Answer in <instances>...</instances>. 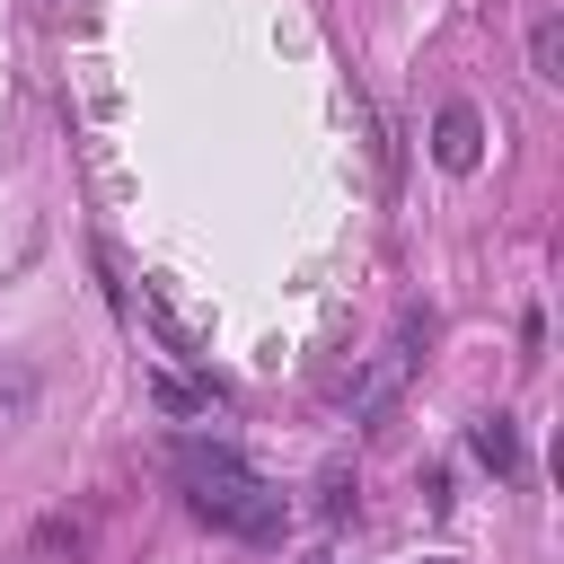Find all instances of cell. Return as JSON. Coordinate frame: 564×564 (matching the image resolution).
<instances>
[{"mask_svg": "<svg viewBox=\"0 0 564 564\" xmlns=\"http://www.w3.org/2000/svg\"><path fill=\"white\" fill-rule=\"evenodd\" d=\"M167 467H176L194 520H212L220 538H247V546H282V529H291V494L264 485L229 441H176Z\"/></svg>", "mask_w": 564, "mask_h": 564, "instance_id": "cell-1", "label": "cell"}, {"mask_svg": "<svg viewBox=\"0 0 564 564\" xmlns=\"http://www.w3.org/2000/svg\"><path fill=\"white\" fill-rule=\"evenodd\" d=\"M467 449H476L494 476H511V467H520V432H511V414H485V423L467 432Z\"/></svg>", "mask_w": 564, "mask_h": 564, "instance_id": "cell-4", "label": "cell"}, {"mask_svg": "<svg viewBox=\"0 0 564 564\" xmlns=\"http://www.w3.org/2000/svg\"><path fill=\"white\" fill-rule=\"evenodd\" d=\"M26 564H88V520L44 511V520H35V538H26Z\"/></svg>", "mask_w": 564, "mask_h": 564, "instance_id": "cell-3", "label": "cell"}, {"mask_svg": "<svg viewBox=\"0 0 564 564\" xmlns=\"http://www.w3.org/2000/svg\"><path fill=\"white\" fill-rule=\"evenodd\" d=\"M432 159H441L449 176H467V167L485 159V115H476V106H441V115H432Z\"/></svg>", "mask_w": 564, "mask_h": 564, "instance_id": "cell-2", "label": "cell"}, {"mask_svg": "<svg viewBox=\"0 0 564 564\" xmlns=\"http://www.w3.org/2000/svg\"><path fill=\"white\" fill-rule=\"evenodd\" d=\"M529 70H538L546 88L564 79V18H538V26H529Z\"/></svg>", "mask_w": 564, "mask_h": 564, "instance_id": "cell-5", "label": "cell"}]
</instances>
